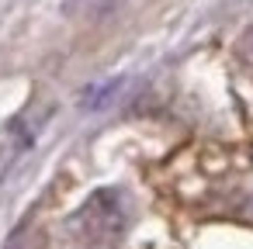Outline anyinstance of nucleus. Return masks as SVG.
I'll list each match as a JSON object with an SVG mask.
<instances>
[{
	"instance_id": "nucleus-2",
	"label": "nucleus",
	"mask_w": 253,
	"mask_h": 249,
	"mask_svg": "<svg viewBox=\"0 0 253 249\" xmlns=\"http://www.w3.org/2000/svg\"><path fill=\"white\" fill-rule=\"evenodd\" d=\"M4 249H39V235L28 228V225H21L11 239H7V246Z\"/></svg>"
},
{
	"instance_id": "nucleus-3",
	"label": "nucleus",
	"mask_w": 253,
	"mask_h": 249,
	"mask_svg": "<svg viewBox=\"0 0 253 249\" xmlns=\"http://www.w3.org/2000/svg\"><path fill=\"white\" fill-rule=\"evenodd\" d=\"M236 56H239V63L246 66V73L253 76V28L243 32V38H239V45H236Z\"/></svg>"
},
{
	"instance_id": "nucleus-1",
	"label": "nucleus",
	"mask_w": 253,
	"mask_h": 249,
	"mask_svg": "<svg viewBox=\"0 0 253 249\" xmlns=\"http://www.w3.org/2000/svg\"><path fill=\"white\" fill-rule=\"evenodd\" d=\"M125 225H128V208H125L122 190H115V187L94 190L80 204V211L73 214V232L84 242H90V246H111V242H118L122 232H125Z\"/></svg>"
}]
</instances>
